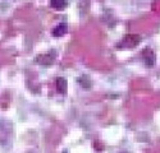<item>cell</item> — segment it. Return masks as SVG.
Returning <instances> with one entry per match:
<instances>
[{
    "label": "cell",
    "mask_w": 160,
    "mask_h": 153,
    "mask_svg": "<svg viewBox=\"0 0 160 153\" xmlns=\"http://www.w3.org/2000/svg\"><path fill=\"white\" fill-rule=\"evenodd\" d=\"M67 81L64 78H58L57 79V89H58V92L62 93V95H65L67 93Z\"/></svg>",
    "instance_id": "3"
},
{
    "label": "cell",
    "mask_w": 160,
    "mask_h": 153,
    "mask_svg": "<svg viewBox=\"0 0 160 153\" xmlns=\"http://www.w3.org/2000/svg\"><path fill=\"white\" fill-rule=\"evenodd\" d=\"M51 3V7L54 9H58V10H62L64 8H67L68 5V2H65V0H50Z\"/></svg>",
    "instance_id": "4"
},
{
    "label": "cell",
    "mask_w": 160,
    "mask_h": 153,
    "mask_svg": "<svg viewBox=\"0 0 160 153\" xmlns=\"http://www.w3.org/2000/svg\"><path fill=\"white\" fill-rule=\"evenodd\" d=\"M132 38H133V35H129V36H127L124 40H123V42H126L127 47H133V46H136V45L138 44V41H132V42H131Z\"/></svg>",
    "instance_id": "5"
},
{
    "label": "cell",
    "mask_w": 160,
    "mask_h": 153,
    "mask_svg": "<svg viewBox=\"0 0 160 153\" xmlns=\"http://www.w3.org/2000/svg\"><path fill=\"white\" fill-rule=\"evenodd\" d=\"M67 31H68V27H67V24L65 23H60L58 24L57 27L52 30V36H55V37H62L67 33Z\"/></svg>",
    "instance_id": "2"
},
{
    "label": "cell",
    "mask_w": 160,
    "mask_h": 153,
    "mask_svg": "<svg viewBox=\"0 0 160 153\" xmlns=\"http://www.w3.org/2000/svg\"><path fill=\"white\" fill-rule=\"evenodd\" d=\"M12 142H13V124L4 118H0V147L8 148L12 146Z\"/></svg>",
    "instance_id": "1"
}]
</instances>
